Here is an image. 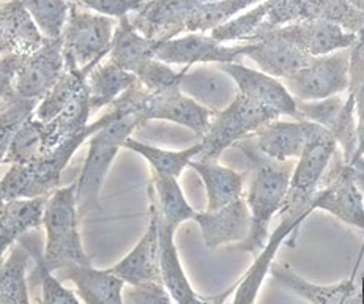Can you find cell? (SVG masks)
Here are the masks:
<instances>
[{"label": "cell", "instance_id": "6da1fadb", "mask_svg": "<svg viewBox=\"0 0 364 304\" xmlns=\"http://www.w3.org/2000/svg\"><path fill=\"white\" fill-rule=\"evenodd\" d=\"M235 146L242 148L251 158L254 172L247 191L246 205L250 210L251 224L250 232L243 241L237 244V249H242L257 256L270 237V222L273 216L279 212L284 195L287 192L292 168L290 165L273 164L272 159L262 156L252 142L243 137Z\"/></svg>", "mask_w": 364, "mask_h": 304}, {"label": "cell", "instance_id": "7a4b0ae2", "mask_svg": "<svg viewBox=\"0 0 364 304\" xmlns=\"http://www.w3.org/2000/svg\"><path fill=\"white\" fill-rule=\"evenodd\" d=\"M112 112L114 117L89 137V151L76 183L79 221L89 213L101 210L100 194L111 164L128 137L147 123L136 114H123L115 109Z\"/></svg>", "mask_w": 364, "mask_h": 304}, {"label": "cell", "instance_id": "3957f363", "mask_svg": "<svg viewBox=\"0 0 364 304\" xmlns=\"http://www.w3.org/2000/svg\"><path fill=\"white\" fill-rule=\"evenodd\" d=\"M114 117L112 109L103 117L87 125L82 133L63 141L55 148L45 151L40 158L27 164H11L9 172L0 178V190L9 199L48 197L60 185L62 172L67 168L76 150L89 137Z\"/></svg>", "mask_w": 364, "mask_h": 304}, {"label": "cell", "instance_id": "277c9868", "mask_svg": "<svg viewBox=\"0 0 364 304\" xmlns=\"http://www.w3.org/2000/svg\"><path fill=\"white\" fill-rule=\"evenodd\" d=\"M301 123L304 128V147L298 156L296 168L290 175L287 192L278 212L281 218H289L300 224L314 212L312 197L338 148L334 137L323 126L306 120H301Z\"/></svg>", "mask_w": 364, "mask_h": 304}, {"label": "cell", "instance_id": "5b68a950", "mask_svg": "<svg viewBox=\"0 0 364 304\" xmlns=\"http://www.w3.org/2000/svg\"><path fill=\"white\" fill-rule=\"evenodd\" d=\"M77 222L76 183L57 188L46 197L41 222L46 230L43 257L50 271L73 264H92V259L84 251Z\"/></svg>", "mask_w": 364, "mask_h": 304}, {"label": "cell", "instance_id": "8992f818", "mask_svg": "<svg viewBox=\"0 0 364 304\" xmlns=\"http://www.w3.org/2000/svg\"><path fill=\"white\" fill-rule=\"evenodd\" d=\"M112 109L123 114H136L149 120H167L186 126L191 131L203 134L207 131L213 111L185 95L180 89L163 93L147 92L136 81L111 104Z\"/></svg>", "mask_w": 364, "mask_h": 304}, {"label": "cell", "instance_id": "52a82bcc", "mask_svg": "<svg viewBox=\"0 0 364 304\" xmlns=\"http://www.w3.org/2000/svg\"><path fill=\"white\" fill-rule=\"evenodd\" d=\"M312 210H325L363 230V161L346 163L341 150L336 148L312 197Z\"/></svg>", "mask_w": 364, "mask_h": 304}, {"label": "cell", "instance_id": "ba28073f", "mask_svg": "<svg viewBox=\"0 0 364 304\" xmlns=\"http://www.w3.org/2000/svg\"><path fill=\"white\" fill-rule=\"evenodd\" d=\"M276 119H279V114L272 107L254 103L237 92L224 109L213 112L207 131L202 134V150L196 158L218 159L223 151Z\"/></svg>", "mask_w": 364, "mask_h": 304}, {"label": "cell", "instance_id": "9c48e42d", "mask_svg": "<svg viewBox=\"0 0 364 304\" xmlns=\"http://www.w3.org/2000/svg\"><path fill=\"white\" fill-rule=\"evenodd\" d=\"M114 21L105 14L70 5L67 24L60 35L65 68H95L109 54Z\"/></svg>", "mask_w": 364, "mask_h": 304}, {"label": "cell", "instance_id": "30bf717a", "mask_svg": "<svg viewBox=\"0 0 364 304\" xmlns=\"http://www.w3.org/2000/svg\"><path fill=\"white\" fill-rule=\"evenodd\" d=\"M298 19H303V0H262L252 10L210 31V35L220 43H256Z\"/></svg>", "mask_w": 364, "mask_h": 304}, {"label": "cell", "instance_id": "8fae6325", "mask_svg": "<svg viewBox=\"0 0 364 304\" xmlns=\"http://www.w3.org/2000/svg\"><path fill=\"white\" fill-rule=\"evenodd\" d=\"M350 50L312 57L311 62L295 75L279 79L295 99L317 101L347 90Z\"/></svg>", "mask_w": 364, "mask_h": 304}, {"label": "cell", "instance_id": "7c38bea8", "mask_svg": "<svg viewBox=\"0 0 364 304\" xmlns=\"http://www.w3.org/2000/svg\"><path fill=\"white\" fill-rule=\"evenodd\" d=\"M247 43L225 46L212 35L189 32L180 38L158 41L153 57L164 63H177L193 67L194 63H230L245 57Z\"/></svg>", "mask_w": 364, "mask_h": 304}, {"label": "cell", "instance_id": "4fadbf2b", "mask_svg": "<svg viewBox=\"0 0 364 304\" xmlns=\"http://www.w3.org/2000/svg\"><path fill=\"white\" fill-rule=\"evenodd\" d=\"M65 71L62 38H45L43 45L26 55L14 79L16 95L40 101Z\"/></svg>", "mask_w": 364, "mask_h": 304}, {"label": "cell", "instance_id": "5bb4252c", "mask_svg": "<svg viewBox=\"0 0 364 304\" xmlns=\"http://www.w3.org/2000/svg\"><path fill=\"white\" fill-rule=\"evenodd\" d=\"M216 68L228 75L235 82L238 93L254 103L272 107L279 115H289L298 120L296 99L290 95L284 84L264 71L245 67L240 62L216 63Z\"/></svg>", "mask_w": 364, "mask_h": 304}, {"label": "cell", "instance_id": "9a60e30c", "mask_svg": "<svg viewBox=\"0 0 364 304\" xmlns=\"http://www.w3.org/2000/svg\"><path fill=\"white\" fill-rule=\"evenodd\" d=\"M281 38L311 57L326 55L341 49H350L363 33L346 32L341 26L325 19L303 18L273 31Z\"/></svg>", "mask_w": 364, "mask_h": 304}, {"label": "cell", "instance_id": "2e32d148", "mask_svg": "<svg viewBox=\"0 0 364 304\" xmlns=\"http://www.w3.org/2000/svg\"><path fill=\"white\" fill-rule=\"evenodd\" d=\"M213 0H145L131 24L144 37L156 41L176 38L185 32V21L200 5Z\"/></svg>", "mask_w": 364, "mask_h": 304}, {"label": "cell", "instance_id": "e0dca14e", "mask_svg": "<svg viewBox=\"0 0 364 304\" xmlns=\"http://www.w3.org/2000/svg\"><path fill=\"white\" fill-rule=\"evenodd\" d=\"M193 219L198 222L203 241L210 249L243 241L251 224L250 210L243 197H238L213 212H194Z\"/></svg>", "mask_w": 364, "mask_h": 304}, {"label": "cell", "instance_id": "ac0fdd59", "mask_svg": "<svg viewBox=\"0 0 364 304\" xmlns=\"http://www.w3.org/2000/svg\"><path fill=\"white\" fill-rule=\"evenodd\" d=\"M150 215L155 218L158 234V251H159V270L166 291L169 292L173 301L180 304H202L203 300L193 291L186 274L181 268L180 257L176 246V232L178 227L164 221L155 208L150 205Z\"/></svg>", "mask_w": 364, "mask_h": 304}, {"label": "cell", "instance_id": "d6986e66", "mask_svg": "<svg viewBox=\"0 0 364 304\" xmlns=\"http://www.w3.org/2000/svg\"><path fill=\"white\" fill-rule=\"evenodd\" d=\"M60 278L76 286V296L87 304H122L123 282L111 270H98L92 264H73L57 270Z\"/></svg>", "mask_w": 364, "mask_h": 304}, {"label": "cell", "instance_id": "ffe728a7", "mask_svg": "<svg viewBox=\"0 0 364 304\" xmlns=\"http://www.w3.org/2000/svg\"><path fill=\"white\" fill-rule=\"evenodd\" d=\"M245 57L256 62L264 73L276 79H286L295 75L312 59L274 32L256 43H247Z\"/></svg>", "mask_w": 364, "mask_h": 304}, {"label": "cell", "instance_id": "44dd1931", "mask_svg": "<svg viewBox=\"0 0 364 304\" xmlns=\"http://www.w3.org/2000/svg\"><path fill=\"white\" fill-rule=\"evenodd\" d=\"M262 156L276 163H286L298 158L304 147V128L301 120L279 121L272 120L246 136Z\"/></svg>", "mask_w": 364, "mask_h": 304}, {"label": "cell", "instance_id": "7402d4cb", "mask_svg": "<svg viewBox=\"0 0 364 304\" xmlns=\"http://www.w3.org/2000/svg\"><path fill=\"white\" fill-rule=\"evenodd\" d=\"M270 271L273 273L274 279L281 282L284 287H287L301 296L306 301L317 303V304H344V303H361L360 287L355 284V276L344 282L334 286H317L303 279L286 264H272Z\"/></svg>", "mask_w": 364, "mask_h": 304}, {"label": "cell", "instance_id": "603a6c76", "mask_svg": "<svg viewBox=\"0 0 364 304\" xmlns=\"http://www.w3.org/2000/svg\"><path fill=\"white\" fill-rule=\"evenodd\" d=\"M109 270L117 274L125 284L129 286H136L147 281L161 282L163 284L161 270H159L156 224L153 216H150L149 227L139 243L134 246V249Z\"/></svg>", "mask_w": 364, "mask_h": 304}, {"label": "cell", "instance_id": "cb8c5ba5", "mask_svg": "<svg viewBox=\"0 0 364 304\" xmlns=\"http://www.w3.org/2000/svg\"><path fill=\"white\" fill-rule=\"evenodd\" d=\"M235 87V82L225 73L220 75L207 68L191 70V67H186L180 81V90L185 95L213 112L224 109L234 99Z\"/></svg>", "mask_w": 364, "mask_h": 304}, {"label": "cell", "instance_id": "d4e9b609", "mask_svg": "<svg viewBox=\"0 0 364 304\" xmlns=\"http://www.w3.org/2000/svg\"><path fill=\"white\" fill-rule=\"evenodd\" d=\"M189 168L199 173L207 191V210L221 208L242 197L246 173L232 170L218 163V159L193 158Z\"/></svg>", "mask_w": 364, "mask_h": 304}, {"label": "cell", "instance_id": "484cf974", "mask_svg": "<svg viewBox=\"0 0 364 304\" xmlns=\"http://www.w3.org/2000/svg\"><path fill=\"white\" fill-rule=\"evenodd\" d=\"M156 45V40H150L137 32L128 16H122L112 33L107 54L109 62L117 65L119 68L128 71V73L137 75L144 63L153 57Z\"/></svg>", "mask_w": 364, "mask_h": 304}, {"label": "cell", "instance_id": "4316f807", "mask_svg": "<svg viewBox=\"0 0 364 304\" xmlns=\"http://www.w3.org/2000/svg\"><path fill=\"white\" fill-rule=\"evenodd\" d=\"M89 90L87 82L70 103L54 119L43 123V153L55 148L63 141L82 133L90 119Z\"/></svg>", "mask_w": 364, "mask_h": 304}, {"label": "cell", "instance_id": "83f0119b", "mask_svg": "<svg viewBox=\"0 0 364 304\" xmlns=\"http://www.w3.org/2000/svg\"><path fill=\"white\" fill-rule=\"evenodd\" d=\"M301 224L292 221L289 218H281L279 227L273 232L272 237H268V240L265 243L264 248H262L260 254L257 256L256 262L251 266V270L245 274V278L240 282V286L237 288V293L234 296V303H254L257 300V293L259 288L264 282L265 276L270 271V266L273 264V259L278 252L279 246L284 243V240L289 235H296L298 227Z\"/></svg>", "mask_w": 364, "mask_h": 304}, {"label": "cell", "instance_id": "f1b7e54d", "mask_svg": "<svg viewBox=\"0 0 364 304\" xmlns=\"http://www.w3.org/2000/svg\"><path fill=\"white\" fill-rule=\"evenodd\" d=\"M136 81V75L119 68L112 62H100L87 76L90 112L93 114L105 106H111Z\"/></svg>", "mask_w": 364, "mask_h": 304}, {"label": "cell", "instance_id": "f546056e", "mask_svg": "<svg viewBox=\"0 0 364 304\" xmlns=\"http://www.w3.org/2000/svg\"><path fill=\"white\" fill-rule=\"evenodd\" d=\"M31 254L19 240L14 243L9 256L0 259V304L31 303L27 286V265Z\"/></svg>", "mask_w": 364, "mask_h": 304}, {"label": "cell", "instance_id": "4dcf8cb0", "mask_svg": "<svg viewBox=\"0 0 364 304\" xmlns=\"http://www.w3.org/2000/svg\"><path fill=\"white\" fill-rule=\"evenodd\" d=\"M177 180L176 177L153 172V190L150 191V205L164 221L176 227L181 222L193 219L194 215V210L188 204Z\"/></svg>", "mask_w": 364, "mask_h": 304}, {"label": "cell", "instance_id": "1f68e13d", "mask_svg": "<svg viewBox=\"0 0 364 304\" xmlns=\"http://www.w3.org/2000/svg\"><path fill=\"white\" fill-rule=\"evenodd\" d=\"M92 70V67L65 68L59 81L38 101V104H36L33 111V117L43 123L54 119L85 85L87 76H89Z\"/></svg>", "mask_w": 364, "mask_h": 304}, {"label": "cell", "instance_id": "d6a6232c", "mask_svg": "<svg viewBox=\"0 0 364 304\" xmlns=\"http://www.w3.org/2000/svg\"><path fill=\"white\" fill-rule=\"evenodd\" d=\"M123 148H128L147 159L153 172L178 178L181 175V172L185 170V168H188L189 161L200 153L202 146L199 142L198 146H193L186 150L171 151V150L153 147V146H149V143H142L139 141H136L133 137H128L125 143H123Z\"/></svg>", "mask_w": 364, "mask_h": 304}, {"label": "cell", "instance_id": "836d02e7", "mask_svg": "<svg viewBox=\"0 0 364 304\" xmlns=\"http://www.w3.org/2000/svg\"><path fill=\"white\" fill-rule=\"evenodd\" d=\"M45 202L46 197L9 199L5 202L2 216H0V230L19 240L31 230L40 229Z\"/></svg>", "mask_w": 364, "mask_h": 304}, {"label": "cell", "instance_id": "e575fe53", "mask_svg": "<svg viewBox=\"0 0 364 304\" xmlns=\"http://www.w3.org/2000/svg\"><path fill=\"white\" fill-rule=\"evenodd\" d=\"M303 18L330 21L355 35L363 33V10L348 0H303Z\"/></svg>", "mask_w": 364, "mask_h": 304}, {"label": "cell", "instance_id": "d590c367", "mask_svg": "<svg viewBox=\"0 0 364 304\" xmlns=\"http://www.w3.org/2000/svg\"><path fill=\"white\" fill-rule=\"evenodd\" d=\"M262 0H213L196 9L185 21V32L207 33Z\"/></svg>", "mask_w": 364, "mask_h": 304}, {"label": "cell", "instance_id": "8d00e7d4", "mask_svg": "<svg viewBox=\"0 0 364 304\" xmlns=\"http://www.w3.org/2000/svg\"><path fill=\"white\" fill-rule=\"evenodd\" d=\"M43 155V121L31 115L13 134L4 164H27Z\"/></svg>", "mask_w": 364, "mask_h": 304}, {"label": "cell", "instance_id": "74e56055", "mask_svg": "<svg viewBox=\"0 0 364 304\" xmlns=\"http://www.w3.org/2000/svg\"><path fill=\"white\" fill-rule=\"evenodd\" d=\"M45 38H59L67 24L70 0H19Z\"/></svg>", "mask_w": 364, "mask_h": 304}, {"label": "cell", "instance_id": "f35d334b", "mask_svg": "<svg viewBox=\"0 0 364 304\" xmlns=\"http://www.w3.org/2000/svg\"><path fill=\"white\" fill-rule=\"evenodd\" d=\"M19 241L26 246L28 254H31V259L35 260V273L36 276H38V281L41 284L43 303H62V304L81 303V300L77 298L76 293L68 291V288L59 281V278L54 276V271L49 270L38 243L33 241L32 238H26V235L21 237Z\"/></svg>", "mask_w": 364, "mask_h": 304}, {"label": "cell", "instance_id": "ab89813d", "mask_svg": "<svg viewBox=\"0 0 364 304\" xmlns=\"http://www.w3.org/2000/svg\"><path fill=\"white\" fill-rule=\"evenodd\" d=\"M2 101L4 104L0 107V164H4V158L13 134L23 125L24 120L33 115L35 107L38 104L36 99L23 98L16 95V92L13 97Z\"/></svg>", "mask_w": 364, "mask_h": 304}, {"label": "cell", "instance_id": "60d3db41", "mask_svg": "<svg viewBox=\"0 0 364 304\" xmlns=\"http://www.w3.org/2000/svg\"><path fill=\"white\" fill-rule=\"evenodd\" d=\"M181 75H183V71L172 70L169 63H164L151 57V59L144 63V67L139 70L136 77L147 92L163 93L180 89Z\"/></svg>", "mask_w": 364, "mask_h": 304}, {"label": "cell", "instance_id": "b9f144b4", "mask_svg": "<svg viewBox=\"0 0 364 304\" xmlns=\"http://www.w3.org/2000/svg\"><path fill=\"white\" fill-rule=\"evenodd\" d=\"M73 4L109 18H122L131 11H139L145 0H73Z\"/></svg>", "mask_w": 364, "mask_h": 304}, {"label": "cell", "instance_id": "7bdbcfd3", "mask_svg": "<svg viewBox=\"0 0 364 304\" xmlns=\"http://www.w3.org/2000/svg\"><path fill=\"white\" fill-rule=\"evenodd\" d=\"M133 288L123 295V303H150V304H169L172 296L166 291L164 284L155 281L141 282V284L131 286Z\"/></svg>", "mask_w": 364, "mask_h": 304}, {"label": "cell", "instance_id": "ee69618b", "mask_svg": "<svg viewBox=\"0 0 364 304\" xmlns=\"http://www.w3.org/2000/svg\"><path fill=\"white\" fill-rule=\"evenodd\" d=\"M24 55L4 54L0 57V99L14 95V79L23 63Z\"/></svg>", "mask_w": 364, "mask_h": 304}, {"label": "cell", "instance_id": "f6af8a7d", "mask_svg": "<svg viewBox=\"0 0 364 304\" xmlns=\"http://www.w3.org/2000/svg\"><path fill=\"white\" fill-rule=\"evenodd\" d=\"M0 53L9 54V48H6V35H5V6H4V2H0Z\"/></svg>", "mask_w": 364, "mask_h": 304}, {"label": "cell", "instance_id": "bcb514c9", "mask_svg": "<svg viewBox=\"0 0 364 304\" xmlns=\"http://www.w3.org/2000/svg\"><path fill=\"white\" fill-rule=\"evenodd\" d=\"M18 240L14 237H11L10 234H6V232L0 230V259H2L6 252L10 251L11 246L16 243Z\"/></svg>", "mask_w": 364, "mask_h": 304}, {"label": "cell", "instance_id": "7dc6e473", "mask_svg": "<svg viewBox=\"0 0 364 304\" xmlns=\"http://www.w3.org/2000/svg\"><path fill=\"white\" fill-rule=\"evenodd\" d=\"M5 202H6V199L4 197V194H2V190H0V216H2V212H4V207H5Z\"/></svg>", "mask_w": 364, "mask_h": 304}, {"label": "cell", "instance_id": "c3c4849f", "mask_svg": "<svg viewBox=\"0 0 364 304\" xmlns=\"http://www.w3.org/2000/svg\"><path fill=\"white\" fill-rule=\"evenodd\" d=\"M70 2H73V0H70Z\"/></svg>", "mask_w": 364, "mask_h": 304}]
</instances>
